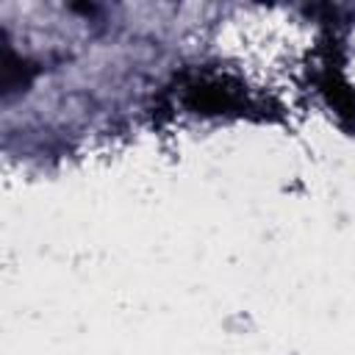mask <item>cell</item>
<instances>
[{
  "instance_id": "obj_1",
  "label": "cell",
  "mask_w": 355,
  "mask_h": 355,
  "mask_svg": "<svg viewBox=\"0 0 355 355\" xmlns=\"http://www.w3.org/2000/svg\"><path fill=\"white\" fill-rule=\"evenodd\" d=\"M178 92H180V103L189 111L202 116H219V114L241 116L258 108L239 80H233L230 75L208 72V69L183 72L178 80Z\"/></svg>"
},
{
  "instance_id": "obj_2",
  "label": "cell",
  "mask_w": 355,
  "mask_h": 355,
  "mask_svg": "<svg viewBox=\"0 0 355 355\" xmlns=\"http://www.w3.org/2000/svg\"><path fill=\"white\" fill-rule=\"evenodd\" d=\"M316 86L324 103L336 111L338 125L347 133H355V89L344 75L341 67V47L338 39H327L319 47V64H316Z\"/></svg>"
},
{
  "instance_id": "obj_3",
  "label": "cell",
  "mask_w": 355,
  "mask_h": 355,
  "mask_svg": "<svg viewBox=\"0 0 355 355\" xmlns=\"http://www.w3.org/2000/svg\"><path fill=\"white\" fill-rule=\"evenodd\" d=\"M36 75V67L25 58H19L8 42H3V61H0V86H3V94L11 97L17 92H25L31 86Z\"/></svg>"
}]
</instances>
